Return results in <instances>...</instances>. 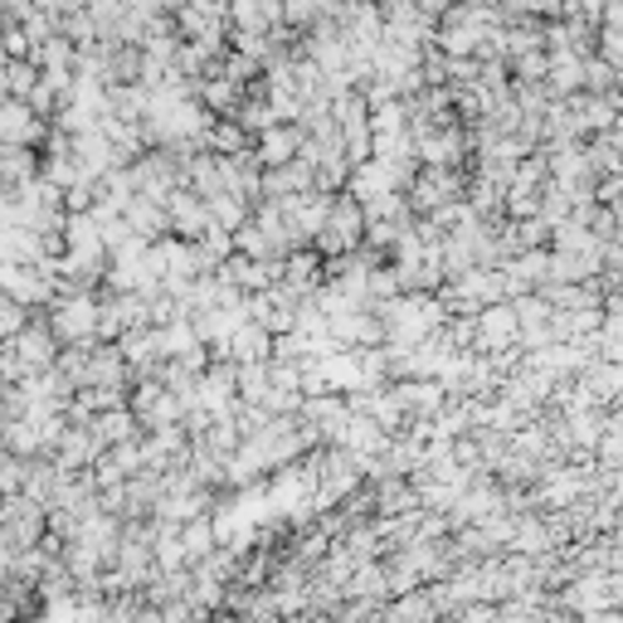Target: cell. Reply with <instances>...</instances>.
Returning a JSON list of instances; mask_svg holds the SVG:
<instances>
[{
	"label": "cell",
	"instance_id": "8992f818",
	"mask_svg": "<svg viewBox=\"0 0 623 623\" xmlns=\"http://www.w3.org/2000/svg\"><path fill=\"white\" fill-rule=\"evenodd\" d=\"M0 453H5V434H0Z\"/></svg>",
	"mask_w": 623,
	"mask_h": 623
},
{
	"label": "cell",
	"instance_id": "5b68a950",
	"mask_svg": "<svg viewBox=\"0 0 623 623\" xmlns=\"http://www.w3.org/2000/svg\"><path fill=\"white\" fill-rule=\"evenodd\" d=\"M20 492H25V458L0 453V497H20Z\"/></svg>",
	"mask_w": 623,
	"mask_h": 623
},
{
	"label": "cell",
	"instance_id": "6da1fadb",
	"mask_svg": "<svg viewBox=\"0 0 623 623\" xmlns=\"http://www.w3.org/2000/svg\"><path fill=\"white\" fill-rule=\"evenodd\" d=\"M44 326L54 332V342L64 351L69 346H93L98 342V298L88 292H59L44 312Z\"/></svg>",
	"mask_w": 623,
	"mask_h": 623
},
{
	"label": "cell",
	"instance_id": "7a4b0ae2",
	"mask_svg": "<svg viewBox=\"0 0 623 623\" xmlns=\"http://www.w3.org/2000/svg\"><path fill=\"white\" fill-rule=\"evenodd\" d=\"M0 298L44 316L49 302L59 298V274L49 264H0Z\"/></svg>",
	"mask_w": 623,
	"mask_h": 623
},
{
	"label": "cell",
	"instance_id": "277c9868",
	"mask_svg": "<svg viewBox=\"0 0 623 623\" xmlns=\"http://www.w3.org/2000/svg\"><path fill=\"white\" fill-rule=\"evenodd\" d=\"M30 322H35V312H25V308H20V302L0 298V346H10V342H15V336L25 332Z\"/></svg>",
	"mask_w": 623,
	"mask_h": 623
},
{
	"label": "cell",
	"instance_id": "3957f363",
	"mask_svg": "<svg viewBox=\"0 0 623 623\" xmlns=\"http://www.w3.org/2000/svg\"><path fill=\"white\" fill-rule=\"evenodd\" d=\"M10 351H15V360L30 370V376H44V370H54V360H59V342H54V332L44 326V316H35V322L25 326V332L10 342Z\"/></svg>",
	"mask_w": 623,
	"mask_h": 623
}]
</instances>
